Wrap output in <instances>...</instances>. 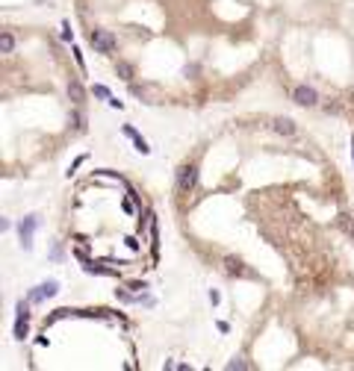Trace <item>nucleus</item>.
<instances>
[{
    "instance_id": "nucleus-1",
    "label": "nucleus",
    "mask_w": 354,
    "mask_h": 371,
    "mask_svg": "<svg viewBox=\"0 0 354 371\" xmlns=\"http://www.w3.org/2000/svg\"><path fill=\"white\" fill-rule=\"evenodd\" d=\"M35 227H38V215H27L21 224H18V233H21V247H24V250H30V247H32V233H35Z\"/></svg>"
},
{
    "instance_id": "nucleus-2",
    "label": "nucleus",
    "mask_w": 354,
    "mask_h": 371,
    "mask_svg": "<svg viewBox=\"0 0 354 371\" xmlns=\"http://www.w3.org/2000/svg\"><path fill=\"white\" fill-rule=\"evenodd\" d=\"M195 183H198V168L195 165H180V171H177V188L180 191H192Z\"/></svg>"
},
{
    "instance_id": "nucleus-3",
    "label": "nucleus",
    "mask_w": 354,
    "mask_h": 371,
    "mask_svg": "<svg viewBox=\"0 0 354 371\" xmlns=\"http://www.w3.org/2000/svg\"><path fill=\"white\" fill-rule=\"evenodd\" d=\"M292 100H295L298 106H316V103H319V92H316L313 86H295Z\"/></svg>"
},
{
    "instance_id": "nucleus-4",
    "label": "nucleus",
    "mask_w": 354,
    "mask_h": 371,
    "mask_svg": "<svg viewBox=\"0 0 354 371\" xmlns=\"http://www.w3.org/2000/svg\"><path fill=\"white\" fill-rule=\"evenodd\" d=\"M92 44H95V50H100V53H112L115 50V35L106 30H92Z\"/></svg>"
},
{
    "instance_id": "nucleus-5",
    "label": "nucleus",
    "mask_w": 354,
    "mask_h": 371,
    "mask_svg": "<svg viewBox=\"0 0 354 371\" xmlns=\"http://www.w3.org/2000/svg\"><path fill=\"white\" fill-rule=\"evenodd\" d=\"M56 292H59V283H56V280H47V283H41V286H38V289H35V292L30 295V301H41V298H53Z\"/></svg>"
},
{
    "instance_id": "nucleus-6",
    "label": "nucleus",
    "mask_w": 354,
    "mask_h": 371,
    "mask_svg": "<svg viewBox=\"0 0 354 371\" xmlns=\"http://www.w3.org/2000/svg\"><path fill=\"white\" fill-rule=\"evenodd\" d=\"M68 97H71L74 103H83V100H86V92H83L80 80H71V83H68Z\"/></svg>"
},
{
    "instance_id": "nucleus-7",
    "label": "nucleus",
    "mask_w": 354,
    "mask_h": 371,
    "mask_svg": "<svg viewBox=\"0 0 354 371\" xmlns=\"http://www.w3.org/2000/svg\"><path fill=\"white\" fill-rule=\"evenodd\" d=\"M272 127H275V133H281V136H292V133H295V124H292L290 118H278Z\"/></svg>"
},
{
    "instance_id": "nucleus-8",
    "label": "nucleus",
    "mask_w": 354,
    "mask_h": 371,
    "mask_svg": "<svg viewBox=\"0 0 354 371\" xmlns=\"http://www.w3.org/2000/svg\"><path fill=\"white\" fill-rule=\"evenodd\" d=\"M225 268H227V274H239V277L245 274V265H242L236 256H227V259H225Z\"/></svg>"
},
{
    "instance_id": "nucleus-9",
    "label": "nucleus",
    "mask_w": 354,
    "mask_h": 371,
    "mask_svg": "<svg viewBox=\"0 0 354 371\" xmlns=\"http://www.w3.org/2000/svg\"><path fill=\"white\" fill-rule=\"evenodd\" d=\"M12 47H15L12 32H3V35H0V50H3V53H12Z\"/></svg>"
},
{
    "instance_id": "nucleus-10",
    "label": "nucleus",
    "mask_w": 354,
    "mask_h": 371,
    "mask_svg": "<svg viewBox=\"0 0 354 371\" xmlns=\"http://www.w3.org/2000/svg\"><path fill=\"white\" fill-rule=\"evenodd\" d=\"M27 333H30V324H27V318H21V315H18V321H15V336H18V339H24Z\"/></svg>"
},
{
    "instance_id": "nucleus-11",
    "label": "nucleus",
    "mask_w": 354,
    "mask_h": 371,
    "mask_svg": "<svg viewBox=\"0 0 354 371\" xmlns=\"http://www.w3.org/2000/svg\"><path fill=\"white\" fill-rule=\"evenodd\" d=\"M337 221H340V227H343V230H346V233L354 239V221H352V215H340Z\"/></svg>"
},
{
    "instance_id": "nucleus-12",
    "label": "nucleus",
    "mask_w": 354,
    "mask_h": 371,
    "mask_svg": "<svg viewBox=\"0 0 354 371\" xmlns=\"http://www.w3.org/2000/svg\"><path fill=\"white\" fill-rule=\"evenodd\" d=\"M115 74H118L121 80H130V77H133V68H130L127 62H118V65H115Z\"/></svg>"
},
{
    "instance_id": "nucleus-13",
    "label": "nucleus",
    "mask_w": 354,
    "mask_h": 371,
    "mask_svg": "<svg viewBox=\"0 0 354 371\" xmlns=\"http://www.w3.org/2000/svg\"><path fill=\"white\" fill-rule=\"evenodd\" d=\"M133 148H136L139 154H151V148H148V142H145L142 136H136V139H133Z\"/></svg>"
},
{
    "instance_id": "nucleus-14",
    "label": "nucleus",
    "mask_w": 354,
    "mask_h": 371,
    "mask_svg": "<svg viewBox=\"0 0 354 371\" xmlns=\"http://www.w3.org/2000/svg\"><path fill=\"white\" fill-rule=\"evenodd\" d=\"M227 369H230V371H233V369H239V371H242V369H248V363H245L242 357H233V360L227 363Z\"/></svg>"
},
{
    "instance_id": "nucleus-15",
    "label": "nucleus",
    "mask_w": 354,
    "mask_h": 371,
    "mask_svg": "<svg viewBox=\"0 0 354 371\" xmlns=\"http://www.w3.org/2000/svg\"><path fill=\"white\" fill-rule=\"evenodd\" d=\"M71 124H74L77 130H83V127H86V118H83L80 112H74V115H71Z\"/></svg>"
},
{
    "instance_id": "nucleus-16",
    "label": "nucleus",
    "mask_w": 354,
    "mask_h": 371,
    "mask_svg": "<svg viewBox=\"0 0 354 371\" xmlns=\"http://www.w3.org/2000/svg\"><path fill=\"white\" fill-rule=\"evenodd\" d=\"M95 94H97V97H103V100H112V94H109L106 86H95Z\"/></svg>"
},
{
    "instance_id": "nucleus-17",
    "label": "nucleus",
    "mask_w": 354,
    "mask_h": 371,
    "mask_svg": "<svg viewBox=\"0 0 354 371\" xmlns=\"http://www.w3.org/2000/svg\"><path fill=\"white\" fill-rule=\"evenodd\" d=\"M62 38H65V41H74V30H71V24H68V21L62 24Z\"/></svg>"
},
{
    "instance_id": "nucleus-18",
    "label": "nucleus",
    "mask_w": 354,
    "mask_h": 371,
    "mask_svg": "<svg viewBox=\"0 0 354 371\" xmlns=\"http://www.w3.org/2000/svg\"><path fill=\"white\" fill-rule=\"evenodd\" d=\"M219 301H222V295H219V292H216V289H213V292H210V304H213V307H216V304H219Z\"/></svg>"
},
{
    "instance_id": "nucleus-19",
    "label": "nucleus",
    "mask_w": 354,
    "mask_h": 371,
    "mask_svg": "<svg viewBox=\"0 0 354 371\" xmlns=\"http://www.w3.org/2000/svg\"><path fill=\"white\" fill-rule=\"evenodd\" d=\"M352 159H354V136H352Z\"/></svg>"
}]
</instances>
